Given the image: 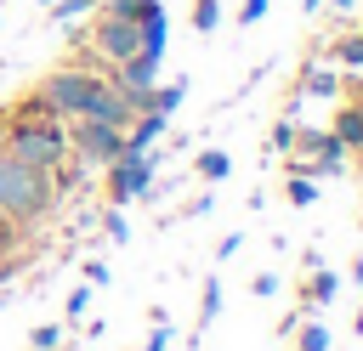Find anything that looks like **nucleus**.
Instances as JSON below:
<instances>
[{
    "label": "nucleus",
    "mask_w": 363,
    "mask_h": 351,
    "mask_svg": "<svg viewBox=\"0 0 363 351\" xmlns=\"http://www.w3.org/2000/svg\"><path fill=\"white\" fill-rule=\"evenodd\" d=\"M6 153H11L17 164H28V170H62V159H68V130H62V119L45 113L40 96H34L23 113H11Z\"/></svg>",
    "instance_id": "1"
},
{
    "label": "nucleus",
    "mask_w": 363,
    "mask_h": 351,
    "mask_svg": "<svg viewBox=\"0 0 363 351\" xmlns=\"http://www.w3.org/2000/svg\"><path fill=\"white\" fill-rule=\"evenodd\" d=\"M57 209V181H51V170H28V164H17L11 153H0V215H11L17 226H28V221H40V215H51Z\"/></svg>",
    "instance_id": "2"
},
{
    "label": "nucleus",
    "mask_w": 363,
    "mask_h": 351,
    "mask_svg": "<svg viewBox=\"0 0 363 351\" xmlns=\"http://www.w3.org/2000/svg\"><path fill=\"white\" fill-rule=\"evenodd\" d=\"M96 79H102V74H91V68H57V74L40 79L34 96H40L45 113H57V119H79L85 102H91V91H96Z\"/></svg>",
    "instance_id": "3"
},
{
    "label": "nucleus",
    "mask_w": 363,
    "mask_h": 351,
    "mask_svg": "<svg viewBox=\"0 0 363 351\" xmlns=\"http://www.w3.org/2000/svg\"><path fill=\"white\" fill-rule=\"evenodd\" d=\"M68 147H74L91 170H102V164H113V159L125 153V130H119V125H102V119H74Z\"/></svg>",
    "instance_id": "4"
},
{
    "label": "nucleus",
    "mask_w": 363,
    "mask_h": 351,
    "mask_svg": "<svg viewBox=\"0 0 363 351\" xmlns=\"http://www.w3.org/2000/svg\"><path fill=\"white\" fill-rule=\"evenodd\" d=\"M91 51H96L102 62H125V57H136V51H142V28H136V17H113V11H102L96 28H91Z\"/></svg>",
    "instance_id": "5"
},
{
    "label": "nucleus",
    "mask_w": 363,
    "mask_h": 351,
    "mask_svg": "<svg viewBox=\"0 0 363 351\" xmlns=\"http://www.w3.org/2000/svg\"><path fill=\"white\" fill-rule=\"evenodd\" d=\"M102 170H108V198H113L119 209L153 187V153H119V159L102 164Z\"/></svg>",
    "instance_id": "6"
},
{
    "label": "nucleus",
    "mask_w": 363,
    "mask_h": 351,
    "mask_svg": "<svg viewBox=\"0 0 363 351\" xmlns=\"http://www.w3.org/2000/svg\"><path fill=\"white\" fill-rule=\"evenodd\" d=\"M79 119H102V125H119V130H125V125L136 119V102H130L113 79H96V91H91V102H85Z\"/></svg>",
    "instance_id": "7"
},
{
    "label": "nucleus",
    "mask_w": 363,
    "mask_h": 351,
    "mask_svg": "<svg viewBox=\"0 0 363 351\" xmlns=\"http://www.w3.org/2000/svg\"><path fill=\"white\" fill-rule=\"evenodd\" d=\"M164 125H170L164 113H153V108H142V113H136V119L125 125V153H147V147H153V142L164 136Z\"/></svg>",
    "instance_id": "8"
},
{
    "label": "nucleus",
    "mask_w": 363,
    "mask_h": 351,
    "mask_svg": "<svg viewBox=\"0 0 363 351\" xmlns=\"http://www.w3.org/2000/svg\"><path fill=\"white\" fill-rule=\"evenodd\" d=\"M136 28H142V51L164 62V34H170V17H164V6H159V0H147V6H142Z\"/></svg>",
    "instance_id": "9"
},
{
    "label": "nucleus",
    "mask_w": 363,
    "mask_h": 351,
    "mask_svg": "<svg viewBox=\"0 0 363 351\" xmlns=\"http://www.w3.org/2000/svg\"><path fill=\"white\" fill-rule=\"evenodd\" d=\"M329 130H335V142H340L346 153H363V102H346Z\"/></svg>",
    "instance_id": "10"
},
{
    "label": "nucleus",
    "mask_w": 363,
    "mask_h": 351,
    "mask_svg": "<svg viewBox=\"0 0 363 351\" xmlns=\"http://www.w3.org/2000/svg\"><path fill=\"white\" fill-rule=\"evenodd\" d=\"M335 289H340V277L323 272V266H312V277H306V289H301V311H323V306L335 300Z\"/></svg>",
    "instance_id": "11"
},
{
    "label": "nucleus",
    "mask_w": 363,
    "mask_h": 351,
    "mask_svg": "<svg viewBox=\"0 0 363 351\" xmlns=\"http://www.w3.org/2000/svg\"><path fill=\"white\" fill-rule=\"evenodd\" d=\"M221 317V277L210 272L204 277V289H199V323H193V340H204V328Z\"/></svg>",
    "instance_id": "12"
},
{
    "label": "nucleus",
    "mask_w": 363,
    "mask_h": 351,
    "mask_svg": "<svg viewBox=\"0 0 363 351\" xmlns=\"http://www.w3.org/2000/svg\"><path fill=\"white\" fill-rule=\"evenodd\" d=\"M193 176H199V181H210V187H216V181H227V176H233V159H227V153H221V147H204V153H199V159H193Z\"/></svg>",
    "instance_id": "13"
},
{
    "label": "nucleus",
    "mask_w": 363,
    "mask_h": 351,
    "mask_svg": "<svg viewBox=\"0 0 363 351\" xmlns=\"http://www.w3.org/2000/svg\"><path fill=\"white\" fill-rule=\"evenodd\" d=\"M335 91H340V74L306 62V74H301V96H335Z\"/></svg>",
    "instance_id": "14"
},
{
    "label": "nucleus",
    "mask_w": 363,
    "mask_h": 351,
    "mask_svg": "<svg viewBox=\"0 0 363 351\" xmlns=\"http://www.w3.org/2000/svg\"><path fill=\"white\" fill-rule=\"evenodd\" d=\"M182 96H187V79H170V85H153V91H147V108L170 119V113L182 108Z\"/></svg>",
    "instance_id": "15"
},
{
    "label": "nucleus",
    "mask_w": 363,
    "mask_h": 351,
    "mask_svg": "<svg viewBox=\"0 0 363 351\" xmlns=\"http://www.w3.org/2000/svg\"><path fill=\"white\" fill-rule=\"evenodd\" d=\"M329 328L323 323H295V351H329Z\"/></svg>",
    "instance_id": "16"
},
{
    "label": "nucleus",
    "mask_w": 363,
    "mask_h": 351,
    "mask_svg": "<svg viewBox=\"0 0 363 351\" xmlns=\"http://www.w3.org/2000/svg\"><path fill=\"white\" fill-rule=\"evenodd\" d=\"M295 130H301L295 113H284V119L272 125V136H267V153H295Z\"/></svg>",
    "instance_id": "17"
},
{
    "label": "nucleus",
    "mask_w": 363,
    "mask_h": 351,
    "mask_svg": "<svg viewBox=\"0 0 363 351\" xmlns=\"http://www.w3.org/2000/svg\"><path fill=\"white\" fill-rule=\"evenodd\" d=\"M193 28L199 34H216L221 28V0H193Z\"/></svg>",
    "instance_id": "18"
},
{
    "label": "nucleus",
    "mask_w": 363,
    "mask_h": 351,
    "mask_svg": "<svg viewBox=\"0 0 363 351\" xmlns=\"http://www.w3.org/2000/svg\"><path fill=\"white\" fill-rule=\"evenodd\" d=\"M284 192H289V204H295V209L318 204V181H312V176H289V187H284Z\"/></svg>",
    "instance_id": "19"
},
{
    "label": "nucleus",
    "mask_w": 363,
    "mask_h": 351,
    "mask_svg": "<svg viewBox=\"0 0 363 351\" xmlns=\"http://www.w3.org/2000/svg\"><path fill=\"white\" fill-rule=\"evenodd\" d=\"M335 62H340V68H363V34L335 40Z\"/></svg>",
    "instance_id": "20"
},
{
    "label": "nucleus",
    "mask_w": 363,
    "mask_h": 351,
    "mask_svg": "<svg viewBox=\"0 0 363 351\" xmlns=\"http://www.w3.org/2000/svg\"><path fill=\"white\" fill-rule=\"evenodd\" d=\"M45 11H51V17H57V23H79V17H85V11H96V0H51V6H45Z\"/></svg>",
    "instance_id": "21"
},
{
    "label": "nucleus",
    "mask_w": 363,
    "mask_h": 351,
    "mask_svg": "<svg viewBox=\"0 0 363 351\" xmlns=\"http://www.w3.org/2000/svg\"><path fill=\"white\" fill-rule=\"evenodd\" d=\"M57 345H62V328H57V323H40V328L28 334V351H57Z\"/></svg>",
    "instance_id": "22"
},
{
    "label": "nucleus",
    "mask_w": 363,
    "mask_h": 351,
    "mask_svg": "<svg viewBox=\"0 0 363 351\" xmlns=\"http://www.w3.org/2000/svg\"><path fill=\"white\" fill-rule=\"evenodd\" d=\"M102 232H108L113 243H125V238H130V221H125V209H119V204H113V209L102 215Z\"/></svg>",
    "instance_id": "23"
},
{
    "label": "nucleus",
    "mask_w": 363,
    "mask_h": 351,
    "mask_svg": "<svg viewBox=\"0 0 363 351\" xmlns=\"http://www.w3.org/2000/svg\"><path fill=\"white\" fill-rule=\"evenodd\" d=\"M250 294H255V300L278 294V272H255V277H250Z\"/></svg>",
    "instance_id": "24"
},
{
    "label": "nucleus",
    "mask_w": 363,
    "mask_h": 351,
    "mask_svg": "<svg viewBox=\"0 0 363 351\" xmlns=\"http://www.w3.org/2000/svg\"><path fill=\"white\" fill-rule=\"evenodd\" d=\"M85 306H91V283H79V289L68 294V323H79V317H85Z\"/></svg>",
    "instance_id": "25"
},
{
    "label": "nucleus",
    "mask_w": 363,
    "mask_h": 351,
    "mask_svg": "<svg viewBox=\"0 0 363 351\" xmlns=\"http://www.w3.org/2000/svg\"><path fill=\"white\" fill-rule=\"evenodd\" d=\"M261 17H267V0H244V6H238V23H244V28H255Z\"/></svg>",
    "instance_id": "26"
},
{
    "label": "nucleus",
    "mask_w": 363,
    "mask_h": 351,
    "mask_svg": "<svg viewBox=\"0 0 363 351\" xmlns=\"http://www.w3.org/2000/svg\"><path fill=\"white\" fill-rule=\"evenodd\" d=\"M142 6L147 0H102V11H113V17H142Z\"/></svg>",
    "instance_id": "27"
},
{
    "label": "nucleus",
    "mask_w": 363,
    "mask_h": 351,
    "mask_svg": "<svg viewBox=\"0 0 363 351\" xmlns=\"http://www.w3.org/2000/svg\"><path fill=\"white\" fill-rule=\"evenodd\" d=\"M210 209H216V198H210V192H199V198H187V209H182V215H187V221H199V215H210Z\"/></svg>",
    "instance_id": "28"
},
{
    "label": "nucleus",
    "mask_w": 363,
    "mask_h": 351,
    "mask_svg": "<svg viewBox=\"0 0 363 351\" xmlns=\"http://www.w3.org/2000/svg\"><path fill=\"white\" fill-rule=\"evenodd\" d=\"M238 249H244V232H227V238H221V243H216V260H233V255H238Z\"/></svg>",
    "instance_id": "29"
},
{
    "label": "nucleus",
    "mask_w": 363,
    "mask_h": 351,
    "mask_svg": "<svg viewBox=\"0 0 363 351\" xmlns=\"http://www.w3.org/2000/svg\"><path fill=\"white\" fill-rule=\"evenodd\" d=\"M108 277H113V272H108V260H85V283H91V289H102Z\"/></svg>",
    "instance_id": "30"
},
{
    "label": "nucleus",
    "mask_w": 363,
    "mask_h": 351,
    "mask_svg": "<svg viewBox=\"0 0 363 351\" xmlns=\"http://www.w3.org/2000/svg\"><path fill=\"white\" fill-rule=\"evenodd\" d=\"M164 345H170V323H153V334H147L142 351H164Z\"/></svg>",
    "instance_id": "31"
},
{
    "label": "nucleus",
    "mask_w": 363,
    "mask_h": 351,
    "mask_svg": "<svg viewBox=\"0 0 363 351\" xmlns=\"http://www.w3.org/2000/svg\"><path fill=\"white\" fill-rule=\"evenodd\" d=\"M11 243H17V221L0 215V255H11Z\"/></svg>",
    "instance_id": "32"
},
{
    "label": "nucleus",
    "mask_w": 363,
    "mask_h": 351,
    "mask_svg": "<svg viewBox=\"0 0 363 351\" xmlns=\"http://www.w3.org/2000/svg\"><path fill=\"white\" fill-rule=\"evenodd\" d=\"M301 11H306V17H318V11H323V0H301Z\"/></svg>",
    "instance_id": "33"
},
{
    "label": "nucleus",
    "mask_w": 363,
    "mask_h": 351,
    "mask_svg": "<svg viewBox=\"0 0 363 351\" xmlns=\"http://www.w3.org/2000/svg\"><path fill=\"white\" fill-rule=\"evenodd\" d=\"M352 277H357V283H363V255H357V260H352Z\"/></svg>",
    "instance_id": "34"
},
{
    "label": "nucleus",
    "mask_w": 363,
    "mask_h": 351,
    "mask_svg": "<svg viewBox=\"0 0 363 351\" xmlns=\"http://www.w3.org/2000/svg\"><path fill=\"white\" fill-rule=\"evenodd\" d=\"M329 6H335V11H352V6H357V0H329Z\"/></svg>",
    "instance_id": "35"
},
{
    "label": "nucleus",
    "mask_w": 363,
    "mask_h": 351,
    "mask_svg": "<svg viewBox=\"0 0 363 351\" xmlns=\"http://www.w3.org/2000/svg\"><path fill=\"white\" fill-rule=\"evenodd\" d=\"M352 328H357V334H363V311H357V317H352Z\"/></svg>",
    "instance_id": "36"
}]
</instances>
